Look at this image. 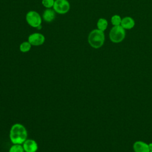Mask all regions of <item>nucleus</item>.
Wrapping results in <instances>:
<instances>
[{"mask_svg":"<svg viewBox=\"0 0 152 152\" xmlns=\"http://www.w3.org/2000/svg\"><path fill=\"white\" fill-rule=\"evenodd\" d=\"M9 136L13 144H23L27 140V131L23 125L17 123L11 127Z\"/></svg>","mask_w":152,"mask_h":152,"instance_id":"f257e3e1","label":"nucleus"},{"mask_svg":"<svg viewBox=\"0 0 152 152\" xmlns=\"http://www.w3.org/2000/svg\"><path fill=\"white\" fill-rule=\"evenodd\" d=\"M148 148L150 151H152V142L148 144Z\"/></svg>","mask_w":152,"mask_h":152,"instance_id":"dca6fc26","label":"nucleus"},{"mask_svg":"<svg viewBox=\"0 0 152 152\" xmlns=\"http://www.w3.org/2000/svg\"><path fill=\"white\" fill-rule=\"evenodd\" d=\"M26 21L30 26L37 28L42 25V17L37 11L31 10L27 12L26 15Z\"/></svg>","mask_w":152,"mask_h":152,"instance_id":"20e7f679","label":"nucleus"},{"mask_svg":"<svg viewBox=\"0 0 152 152\" xmlns=\"http://www.w3.org/2000/svg\"><path fill=\"white\" fill-rule=\"evenodd\" d=\"M42 20L47 23L53 21L56 17L55 11L51 8H46L42 14Z\"/></svg>","mask_w":152,"mask_h":152,"instance_id":"6e6552de","label":"nucleus"},{"mask_svg":"<svg viewBox=\"0 0 152 152\" xmlns=\"http://www.w3.org/2000/svg\"><path fill=\"white\" fill-rule=\"evenodd\" d=\"M55 0H42V4L46 8H52L54 5Z\"/></svg>","mask_w":152,"mask_h":152,"instance_id":"2eb2a0df","label":"nucleus"},{"mask_svg":"<svg viewBox=\"0 0 152 152\" xmlns=\"http://www.w3.org/2000/svg\"><path fill=\"white\" fill-rule=\"evenodd\" d=\"M149 152H152V151H149Z\"/></svg>","mask_w":152,"mask_h":152,"instance_id":"f3484780","label":"nucleus"},{"mask_svg":"<svg viewBox=\"0 0 152 152\" xmlns=\"http://www.w3.org/2000/svg\"><path fill=\"white\" fill-rule=\"evenodd\" d=\"M133 148L135 152H149L150 150L148 148V144L141 141H135L133 145Z\"/></svg>","mask_w":152,"mask_h":152,"instance_id":"1a4fd4ad","label":"nucleus"},{"mask_svg":"<svg viewBox=\"0 0 152 152\" xmlns=\"http://www.w3.org/2000/svg\"><path fill=\"white\" fill-rule=\"evenodd\" d=\"M107 25H108L107 21L105 18H99L97 23V28L103 31H104L107 28Z\"/></svg>","mask_w":152,"mask_h":152,"instance_id":"9b49d317","label":"nucleus"},{"mask_svg":"<svg viewBox=\"0 0 152 152\" xmlns=\"http://www.w3.org/2000/svg\"><path fill=\"white\" fill-rule=\"evenodd\" d=\"M121 26L124 29H131L135 26V21L132 18L125 17L122 19Z\"/></svg>","mask_w":152,"mask_h":152,"instance_id":"9d476101","label":"nucleus"},{"mask_svg":"<svg viewBox=\"0 0 152 152\" xmlns=\"http://www.w3.org/2000/svg\"><path fill=\"white\" fill-rule=\"evenodd\" d=\"M53 10L59 14H65L70 10V4L68 0H55Z\"/></svg>","mask_w":152,"mask_h":152,"instance_id":"39448f33","label":"nucleus"},{"mask_svg":"<svg viewBox=\"0 0 152 152\" xmlns=\"http://www.w3.org/2000/svg\"><path fill=\"white\" fill-rule=\"evenodd\" d=\"M31 48V45L28 41L23 42L19 46L20 51L23 53H26L30 50Z\"/></svg>","mask_w":152,"mask_h":152,"instance_id":"f8f14e48","label":"nucleus"},{"mask_svg":"<svg viewBox=\"0 0 152 152\" xmlns=\"http://www.w3.org/2000/svg\"><path fill=\"white\" fill-rule=\"evenodd\" d=\"M121 21L122 18L118 15H114L111 18V23L114 26L121 25Z\"/></svg>","mask_w":152,"mask_h":152,"instance_id":"4468645a","label":"nucleus"},{"mask_svg":"<svg viewBox=\"0 0 152 152\" xmlns=\"http://www.w3.org/2000/svg\"><path fill=\"white\" fill-rule=\"evenodd\" d=\"M27 41L31 45V46H38L42 45L45 43V37L40 33H33L28 36Z\"/></svg>","mask_w":152,"mask_h":152,"instance_id":"423d86ee","label":"nucleus"},{"mask_svg":"<svg viewBox=\"0 0 152 152\" xmlns=\"http://www.w3.org/2000/svg\"><path fill=\"white\" fill-rule=\"evenodd\" d=\"M22 145L25 152H36L38 150L37 142L32 139H27Z\"/></svg>","mask_w":152,"mask_h":152,"instance_id":"0eeeda50","label":"nucleus"},{"mask_svg":"<svg viewBox=\"0 0 152 152\" xmlns=\"http://www.w3.org/2000/svg\"><path fill=\"white\" fill-rule=\"evenodd\" d=\"M9 152H24L21 144H13L10 148Z\"/></svg>","mask_w":152,"mask_h":152,"instance_id":"ddd939ff","label":"nucleus"},{"mask_svg":"<svg viewBox=\"0 0 152 152\" xmlns=\"http://www.w3.org/2000/svg\"><path fill=\"white\" fill-rule=\"evenodd\" d=\"M125 37V29L121 26H113L109 33V38L113 43L121 42Z\"/></svg>","mask_w":152,"mask_h":152,"instance_id":"7ed1b4c3","label":"nucleus"},{"mask_svg":"<svg viewBox=\"0 0 152 152\" xmlns=\"http://www.w3.org/2000/svg\"><path fill=\"white\" fill-rule=\"evenodd\" d=\"M104 40L105 36L104 32L98 28L93 30L88 36V44L94 49L101 48L104 44Z\"/></svg>","mask_w":152,"mask_h":152,"instance_id":"f03ea898","label":"nucleus"}]
</instances>
